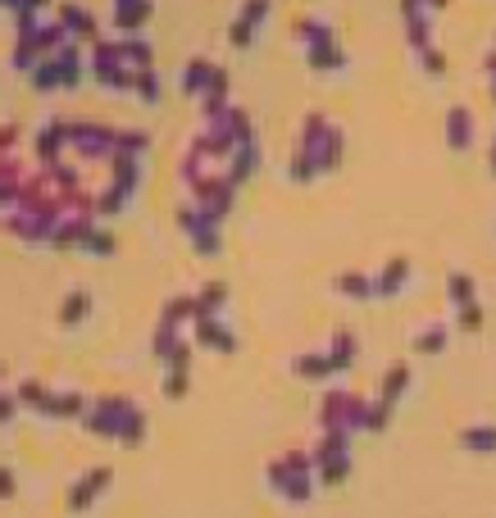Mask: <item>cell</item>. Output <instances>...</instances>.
Masks as SVG:
<instances>
[{"instance_id": "1", "label": "cell", "mask_w": 496, "mask_h": 518, "mask_svg": "<svg viewBox=\"0 0 496 518\" xmlns=\"http://www.w3.org/2000/svg\"><path fill=\"white\" fill-rule=\"evenodd\" d=\"M205 137H214L223 150H237V146H246L251 141V124H246V109H237V105H228V109H219L214 118H210V132Z\"/></svg>"}, {"instance_id": "2", "label": "cell", "mask_w": 496, "mask_h": 518, "mask_svg": "<svg viewBox=\"0 0 496 518\" xmlns=\"http://www.w3.org/2000/svg\"><path fill=\"white\" fill-rule=\"evenodd\" d=\"M68 146L83 150L87 159H96V155H109L114 150V132L100 128V124H68Z\"/></svg>"}, {"instance_id": "3", "label": "cell", "mask_w": 496, "mask_h": 518, "mask_svg": "<svg viewBox=\"0 0 496 518\" xmlns=\"http://www.w3.org/2000/svg\"><path fill=\"white\" fill-rule=\"evenodd\" d=\"M64 141H68V118H51V124L36 132V159H42V169L60 159Z\"/></svg>"}, {"instance_id": "4", "label": "cell", "mask_w": 496, "mask_h": 518, "mask_svg": "<svg viewBox=\"0 0 496 518\" xmlns=\"http://www.w3.org/2000/svg\"><path fill=\"white\" fill-rule=\"evenodd\" d=\"M255 164H260V146H255V137L246 141V146H237V150H228V182H233V187H242L251 173H255Z\"/></svg>"}, {"instance_id": "5", "label": "cell", "mask_w": 496, "mask_h": 518, "mask_svg": "<svg viewBox=\"0 0 496 518\" xmlns=\"http://www.w3.org/2000/svg\"><path fill=\"white\" fill-rule=\"evenodd\" d=\"M214 73H219V68H214L210 60H192V64L182 68V92H187V96H205L210 83H214Z\"/></svg>"}, {"instance_id": "6", "label": "cell", "mask_w": 496, "mask_h": 518, "mask_svg": "<svg viewBox=\"0 0 496 518\" xmlns=\"http://www.w3.org/2000/svg\"><path fill=\"white\" fill-rule=\"evenodd\" d=\"M446 141H451L455 150H465V146L474 141V118H469L465 105H455V109L446 114Z\"/></svg>"}, {"instance_id": "7", "label": "cell", "mask_w": 496, "mask_h": 518, "mask_svg": "<svg viewBox=\"0 0 496 518\" xmlns=\"http://www.w3.org/2000/svg\"><path fill=\"white\" fill-rule=\"evenodd\" d=\"M405 36H410L414 51L433 46V14L428 10H405Z\"/></svg>"}, {"instance_id": "8", "label": "cell", "mask_w": 496, "mask_h": 518, "mask_svg": "<svg viewBox=\"0 0 496 518\" xmlns=\"http://www.w3.org/2000/svg\"><path fill=\"white\" fill-rule=\"evenodd\" d=\"M60 23L68 32V42H73V36H78V42H83V36H96V19L83 5H60Z\"/></svg>"}, {"instance_id": "9", "label": "cell", "mask_w": 496, "mask_h": 518, "mask_svg": "<svg viewBox=\"0 0 496 518\" xmlns=\"http://www.w3.org/2000/svg\"><path fill=\"white\" fill-rule=\"evenodd\" d=\"M305 60H310V68H319V73L347 68V51H337V42H328V46H310V51H305Z\"/></svg>"}, {"instance_id": "10", "label": "cell", "mask_w": 496, "mask_h": 518, "mask_svg": "<svg viewBox=\"0 0 496 518\" xmlns=\"http://www.w3.org/2000/svg\"><path fill=\"white\" fill-rule=\"evenodd\" d=\"M19 191H23V173L14 159H0V210H5L10 201H19Z\"/></svg>"}, {"instance_id": "11", "label": "cell", "mask_w": 496, "mask_h": 518, "mask_svg": "<svg viewBox=\"0 0 496 518\" xmlns=\"http://www.w3.org/2000/svg\"><path fill=\"white\" fill-rule=\"evenodd\" d=\"M119 55H124V64L128 68H150V46L141 42V36H124V42H119Z\"/></svg>"}, {"instance_id": "12", "label": "cell", "mask_w": 496, "mask_h": 518, "mask_svg": "<svg viewBox=\"0 0 496 518\" xmlns=\"http://www.w3.org/2000/svg\"><path fill=\"white\" fill-rule=\"evenodd\" d=\"M296 36H305V51L310 46H328L332 42V28L319 19H296Z\"/></svg>"}, {"instance_id": "13", "label": "cell", "mask_w": 496, "mask_h": 518, "mask_svg": "<svg viewBox=\"0 0 496 518\" xmlns=\"http://www.w3.org/2000/svg\"><path fill=\"white\" fill-rule=\"evenodd\" d=\"M32 87H36V92H55V87H64V73H60V64H55L51 55L32 68Z\"/></svg>"}, {"instance_id": "14", "label": "cell", "mask_w": 496, "mask_h": 518, "mask_svg": "<svg viewBox=\"0 0 496 518\" xmlns=\"http://www.w3.org/2000/svg\"><path fill=\"white\" fill-rule=\"evenodd\" d=\"M146 19H150V0H137V5L114 10V23H119V32H137Z\"/></svg>"}, {"instance_id": "15", "label": "cell", "mask_w": 496, "mask_h": 518, "mask_svg": "<svg viewBox=\"0 0 496 518\" xmlns=\"http://www.w3.org/2000/svg\"><path fill=\"white\" fill-rule=\"evenodd\" d=\"M201 105H205V114H210V118H214L219 109H228V73H223V68L214 73V83H210V92L201 96Z\"/></svg>"}, {"instance_id": "16", "label": "cell", "mask_w": 496, "mask_h": 518, "mask_svg": "<svg viewBox=\"0 0 496 518\" xmlns=\"http://www.w3.org/2000/svg\"><path fill=\"white\" fill-rule=\"evenodd\" d=\"M141 150H146V132H114V155L137 159Z\"/></svg>"}, {"instance_id": "17", "label": "cell", "mask_w": 496, "mask_h": 518, "mask_svg": "<svg viewBox=\"0 0 496 518\" xmlns=\"http://www.w3.org/2000/svg\"><path fill=\"white\" fill-rule=\"evenodd\" d=\"M132 83H137V96H141V100H150V105L160 100V77H156V68H141V73H132Z\"/></svg>"}, {"instance_id": "18", "label": "cell", "mask_w": 496, "mask_h": 518, "mask_svg": "<svg viewBox=\"0 0 496 518\" xmlns=\"http://www.w3.org/2000/svg\"><path fill=\"white\" fill-rule=\"evenodd\" d=\"M269 5H274V0H246V5H242V14H237V23H246L251 32L264 23V14H269Z\"/></svg>"}, {"instance_id": "19", "label": "cell", "mask_w": 496, "mask_h": 518, "mask_svg": "<svg viewBox=\"0 0 496 518\" xmlns=\"http://www.w3.org/2000/svg\"><path fill=\"white\" fill-rule=\"evenodd\" d=\"M83 246H87V251H96V255H109V251H114V236H109L105 227H92V232L83 236Z\"/></svg>"}, {"instance_id": "20", "label": "cell", "mask_w": 496, "mask_h": 518, "mask_svg": "<svg viewBox=\"0 0 496 518\" xmlns=\"http://www.w3.org/2000/svg\"><path fill=\"white\" fill-rule=\"evenodd\" d=\"M419 60H424V68L428 73H446V60H442V51L437 46H424V51H414Z\"/></svg>"}, {"instance_id": "21", "label": "cell", "mask_w": 496, "mask_h": 518, "mask_svg": "<svg viewBox=\"0 0 496 518\" xmlns=\"http://www.w3.org/2000/svg\"><path fill=\"white\" fill-rule=\"evenodd\" d=\"M401 277H405V259H392V264H388V277H383V291H396Z\"/></svg>"}, {"instance_id": "22", "label": "cell", "mask_w": 496, "mask_h": 518, "mask_svg": "<svg viewBox=\"0 0 496 518\" xmlns=\"http://www.w3.org/2000/svg\"><path fill=\"white\" fill-rule=\"evenodd\" d=\"M83 305H87V296H83V291H73V296H68V309H64V318H68V323L83 314Z\"/></svg>"}, {"instance_id": "23", "label": "cell", "mask_w": 496, "mask_h": 518, "mask_svg": "<svg viewBox=\"0 0 496 518\" xmlns=\"http://www.w3.org/2000/svg\"><path fill=\"white\" fill-rule=\"evenodd\" d=\"M0 5H10V10H28V0H0Z\"/></svg>"}, {"instance_id": "24", "label": "cell", "mask_w": 496, "mask_h": 518, "mask_svg": "<svg viewBox=\"0 0 496 518\" xmlns=\"http://www.w3.org/2000/svg\"><path fill=\"white\" fill-rule=\"evenodd\" d=\"M428 10H446V0H428Z\"/></svg>"}, {"instance_id": "25", "label": "cell", "mask_w": 496, "mask_h": 518, "mask_svg": "<svg viewBox=\"0 0 496 518\" xmlns=\"http://www.w3.org/2000/svg\"><path fill=\"white\" fill-rule=\"evenodd\" d=\"M124 5H137V0H114V10H124Z\"/></svg>"}, {"instance_id": "26", "label": "cell", "mask_w": 496, "mask_h": 518, "mask_svg": "<svg viewBox=\"0 0 496 518\" xmlns=\"http://www.w3.org/2000/svg\"><path fill=\"white\" fill-rule=\"evenodd\" d=\"M492 173H496V141H492Z\"/></svg>"}, {"instance_id": "27", "label": "cell", "mask_w": 496, "mask_h": 518, "mask_svg": "<svg viewBox=\"0 0 496 518\" xmlns=\"http://www.w3.org/2000/svg\"><path fill=\"white\" fill-rule=\"evenodd\" d=\"M492 100H496V87H492Z\"/></svg>"}]
</instances>
